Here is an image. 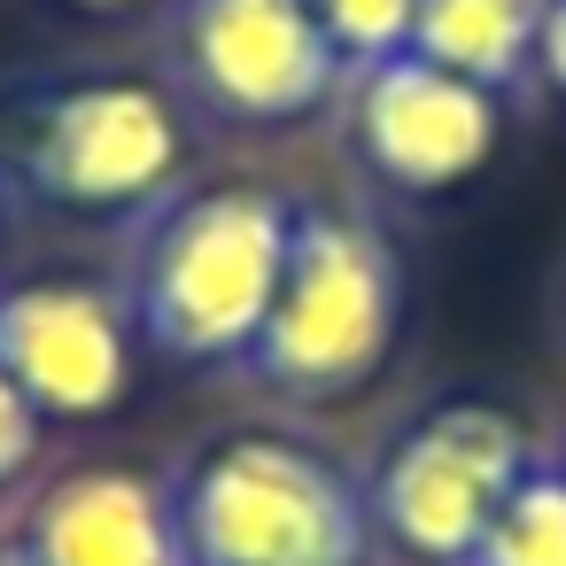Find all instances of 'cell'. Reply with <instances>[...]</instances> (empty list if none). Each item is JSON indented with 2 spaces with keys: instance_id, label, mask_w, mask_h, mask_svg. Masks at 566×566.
Instances as JSON below:
<instances>
[{
  "instance_id": "3957f363",
  "label": "cell",
  "mask_w": 566,
  "mask_h": 566,
  "mask_svg": "<svg viewBox=\"0 0 566 566\" xmlns=\"http://www.w3.org/2000/svg\"><path fill=\"white\" fill-rule=\"evenodd\" d=\"M179 535L195 566H365V489L295 434H226L179 481Z\"/></svg>"
},
{
  "instance_id": "5b68a950",
  "label": "cell",
  "mask_w": 566,
  "mask_h": 566,
  "mask_svg": "<svg viewBox=\"0 0 566 566\" xmlns=\"http://www.w3.org/2000/svg\"><path fill=\"white\" fill-rule=\"evenodd\" d=\"M535 465L527 427L504 403H434L427 419H411L396 434V450L380 458V481L365 489L373 527L419 558V566H473L496 504L520 489V473Z\"/></svg>"
},
{
  "instance_id": "7a4b0ae2",
  "label": "cell",
  "mask_w": 566,
  "mask_h": 566,
  "mask_svg": "<svg viewBox=\"0 0 566 566\" xmlns=\"http://www.w3.org/2000/svg\"><path fill=\"white\" fill-rule=\"evenodd\" d=\"M403 326V264L365 210L303 202L280 295L249 342V373L295 403H334L365 388Z\"/></svg>"
},
{
  "instance_id": "6da1fadb",
  "label": "cell",
  "mask_w": 566,
  "mask_h": 566,
  "mask_svg": "<svg viewBox=\"0 0 566 566\" xmlns=\"http://www.w3.org/2000/svg\"><path fill=\"white\" fill-rule=\"evenodd\" d=\"M295 210L280 187L256 179H226V187H195L171 195L133 256V326L148 349L179 357V365H226L249 357L280 272H287V241H295Z\"/></svg>"
},
{
  "instance_id": "9c48e42d",
  "label": "cell",
  "mask_w": 566,
  "mask_h": 566,
  "mask_svg": "<svg viewBox=\"0 0 566 566\" xmlns=\"http://www.w3.org/2000/svg\"><path fill=\"white\" fill-rule=\"evenodd\" d=\"M32 566H195L179 535L171 481L133 465H78L63 473L24 527Z\"/></svg>"
},
{
  "instance_id": "2e32d148",
  "label": "cell",
  "mask_w": 566,
  "mask_h": 566,
  "mask_svg": "<svg viewBox=\"0 0 566 566\" xmlns=\"http://www.w3.org/2000/svg\"><path fill=\"white\" fill-rule=\"evenodd\" d=\"M0 566H32V558H24V543H9V551H0Z\"/></svg>"
},
{
  "instance_id": "5bb4252c",
  "label": "cell",
  "mask_w": 566,
  "mask_h": 566,
  "mask_svg": "<svg viewBox=\"0 0 566 566\" xmlns=\"http://www.w3.org/2000/svg\"><path fill=\"white\" fill-rule=\"evenodd\" d=\"M535 78L566 94V0H543V32H535Z\"/></svg>"
},
{
  "instance_id": "4fadbf2b",
  "label": "cell",
  "mask_w": 566,
  "mask_h": 566,
  "mask_svg": "<svg viewBox=\"0 0 566 566\" xmlns=\"http://www.w3.org/2000/svg\"><path fill=\"white\" fill-rule=\"evenodd\" d=\"M32 450H40V411H32V396L9 380V365H0V481L24 473Z\"/></svg>"
},
{
  "instance_id": "9a60e30c",
  "label": "cell",
  "mask_w": 566,
  "mask_h": 566,
  "mask_svg": "<svg viewBox=\"0 0 566 566\" xmlns=\"http://www.w3.org/2000/svg\"><path fill=\"white\" fill-rule=\"evenodd\" d=\"M71 9H86V17H125V9H148V0H71Z\"/></svg>"
},
{
  "instance_id": "277c9868",
  "label": "cell",
  "mask_w": 566,
  "mask_h": 566,
  "mask_svg": "<svg viewBox=\"0 0 566 566\" xmlns=\"http://www.w3.org/2000/svg\"><path fill=\"white\" fill-rule=\"evenodd\" d=\"M17 187L48 210H156L187 164V117L156 78H55L17 102Z\"/></svg>"
},
{
  "instance_id": "52a82bcc",
  "label": "cell",
  "mask_w": 566,
  "mask_h": 566,
  "mask_svg": "<svg viewBox=\"0 0 566 566\" xmlns=\"http://www.w3.org/2000/svg\"><path fill=\"white\" fill-rule=\"evenodd\" d=\"M349 148L365 156V171L396 195H442L465 187L504 133V109L489 86H465L450 71H434L427 55H380L365 71H349Z\"/></svg>"
},
{
  "instance_id": "7c38bea8",
  "label": "cell",
  "mask_w": 566,
  "mask_h": 566,
  "mask_svg": "<svg viewBox=\"0 0 566 566\" xmlns=\"http://www.w3.org/2000/svg\"><path fill=\"white\" fill-rule=\"evenodd\" d=\"M411 9H419V0H311V17H318L326 48L342 55V71L403 55L411 48Z\"/></svg>"
},
{
  "instance_id": "ba28073f",
  "label": "cell",
  "mask_w": 566,
  "mask_h": 566,
  "mask_svg": "<svg viewBox=\"0 0 566 566\" xmlns=\"http://www.w3.org/2000/svg\"><path fill=\"white\" fill-rule=\"evenodd\" d=\"M0 365L40 419H102L133 373V311L86 280H24L0 295Z\"/></svg>"
},
{
  "instance_id": "30bf717a",
  "label": "cell",
  "mask_w": 566,
  "mask_h": 566,
  "mask_svg": "<svg viewBox=\"0 0 566 566\" xmlns=\"http://www.w3.org/2000/svg\"><path fill=\"white\" fill-rule=\"evenodd\" d=\"M535 32H543V0H419L411 9V55L489 94L535 71Z\"/></svg>"
},
{
  "instance_id": "8992f818",
  "label": "cell",
  "mask_w": 566,
  "mask_h": 566,
  "mask_svg": "<svg viewBox=\"0 0 566 566\" xmlns=\"http://www.w3.org/2000/svg\"><path fill=\"white\" fill-rule=\"evenodd\" d=\"M171 48L179 86L226 125H295L349 86L311 0H179Z\"/></svg>"
},
{
  "instance_id": "8fae6325",
  "label": "cell",
  "mask_w": 566,
  "mask_h": 566,
  "mask_svg": "<svg viewBox=\"0 0 566 566\" xmlns=\"http://www.w3.org/2000/svg\"><path fill=\"white\" fill-rule=\"evenodd\" d=\"M473 566H566V465H527L496 504Z\"/></svg>"
}]
</instances>
